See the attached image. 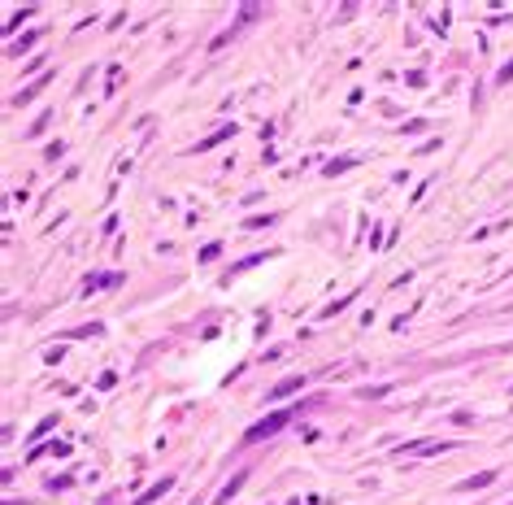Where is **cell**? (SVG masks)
<instances>
[{
  "instance_id": "4",
  "label": "cell",
  "mask_w": 513,
  "mask_h": 505,
  "mask_svg": "<svg viewBox=\"0 0 513 505\" xmlns=\"http://www.w3.org/2000/svg\"><path fill=\"white\" fill-rule=\"evenodd\" d=\"M239 488H244V475H235V479H230V483L222 488V492H218V501H230V497L239 492Z\"/></svg>"
},
{
  "instance_id": "3",
  "label": "cell",
  "mask_w": 513,
  "mask_h": 505,
  "mask_svg": "<svg viewBox=\"0 0 513 505\" xmlns=\"http://www.w3.org/2000/svg\"><path fill=\"white\" fill-rule=\"evenodd\" d=\"M296 388H305V374H301V379H287V383H278L270 397H287V392H296Z\"/></svg>"
},
{
  "instance_id": "5",
  "label": "cell",
  "mask_w": 513,
  "mask_h": 505,
  "mask_svg": "<svg viewBox=\"0 0 513 505\" xmlns=\"http://www.w3.org/2000/svg\"><path fill=\"white\" fill-rule=\"evenodd\" d=\"M491 479H496V470H483V475H474L470 483H461V488H487Z\"/></svg>"
},
{
  "instance_id": "1",
  "label": "cell",
  "mask_w": 513,
  "mask_h": 505,
  "mask_svg": "<svg viewBox=\"0 0 513 505\" xmlns=\"http://www.w3.org/2000/svg\"><path fill=\"white\" fill-rule=\"evenodd\" d=\"M301 414V405H292V410H274L270 418H261V422H253V427L244 431V445H257V440H270V436H278L287 427V422Z\"/></svg>"
},
{
  "instance_id": "2",
  "label": "cell",
  "mask_w": 513,
  "mask_h": 505,
  "mask_svg": "<svg viewBox=\"0 0 513 505\" xmlns=\"http://www.w3.org/2000/svg\"><path fill=\"white\" fill-rule=\"evenodd\" d=\"M170 488H174V479H161V483H153V488H148V492L140 497V505H148V501H157L161 492H170Z\"/></svg>"
},
{
  "instance_id": "6",
  "label": "cell",
  "mask_w": 513,
  "mask_h": 505,
  "mask_svg": "<svg viewBox=\"0 0 513 505\" xmlns=\"http://www.w3.org/2000/svg\"><path fill=\"white\" fill-rule=\"evenodd\" d=\"M353 166V157H339V161H330V166H326V174H339V170H348Z\"/></svg>"
}]
</instances>
